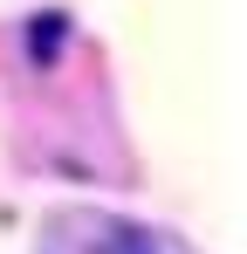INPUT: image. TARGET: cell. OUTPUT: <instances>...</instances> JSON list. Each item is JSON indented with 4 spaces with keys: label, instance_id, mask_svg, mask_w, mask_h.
<instances>
[{
    "label": "cell",
    "instance_id": "6da1fadb",
    "mask_svg": "<svg viewBox=\"0 0 247 254\" xmlns=\"http://www.w3.org/2000/svg\"><path fill=\"white\" fill-rule=\"evenodd\" d=\"M62 28H69L62 14H41V21H28V55H41V62H48V55L62 48Z\"/></svg>",
    "mask_w": 247,
    "mask_h": 254
}]
</instances>
